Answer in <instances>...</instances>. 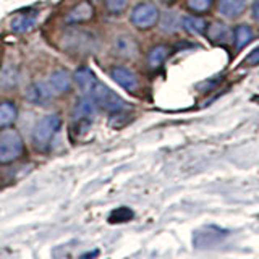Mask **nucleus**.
<instances>
[{"label":"nucleus","instance_id":"f257e3e1","mask_svg":"<svg viewBox=\"0 0 259 259\" xmlns=\"http://www.w3.org/2000/svg\"><path fill=\"white\" fill-rule=\"evenodd\" d=\"M24 144L21 135L16 130H4L0 132V164H10L21 157Z\"/></svg>","mask_w":259,"mask_h":259},{"label":"nucleus","instance_id":"f03ea898","mask_svg":"<svg viewBox=\"0 0 259 259\" xmlns=\"http://www.w3.org/2000/svg\"><path fill=\"white\" fill-rule=\"evenodd\" d=\"M60 125L62 120L60 115H57V113H52V115H47L42 120H39L34 132H32V143H34V146L39 151H44L49 148L52 138L59 132Z\"/></svg>","mask_w":259,"mask_h":259},{"label":"nucleus","instance_id":"7ed1b4c3","mask_svg":"<svg viewBox=\"0 0 259 259\" xmlns=\"http://www.w3.org/2000/svg\"><path fill=\"white\" fill-rule=\"evenodd\" d=\"M94 99V102L99 105V107L109 110V112H121L125 109V101L121 99L118 94H115L110 88L97 81L96 86L93 88L91 94H89Z\"/></svg>","mask_w":259,"mask_h":259},{"label":"nucleus","instance_id":"20e7f679","mask_svg":"<svg viewBox=\"0 0 259 259\" xmlns=\"http://www.w3.org/2000/svg\"><path fill=\"white\" fill-rule=\"evenodd\" d=\"M132 21L136 28L140 29H148L152 28L154 24L159 21V10L156 5L152 4H140L133 8L132 13Z\"/></svg>","mask_w":259,"mask_h":259},{"label":"nucleus","instance_id":"39448f33","mask_svg":"<svg viewBox=\"0 0 259 259\" xmlns=\"http://www.w3.org/2000/svg\"><path fill=\"white\" fill-rule=\"evenodd\" d=\"M26 97L29 99V102L36 104V105H46L52 101L54 97V89L51 86V83H42V81H37V83H32L28 88Z\"/></svg>","mask_w":259,"mask_h":259},{"label":"nucleus","instance_id":"423d86ee","mask_svg":"<svg viewBox=\"0 0 259 259\" xmlns=\"http://www.w3.org/2000/svg\"><path fill=\"white\" fill-rule=\"evenodd\" d=\"M94 113H96V102L91 96H86L75 104L73 118L79 121V123H84V121H89L94 117Z\"/></svg>","mask_w":259,"mask_h":259},{"label":"nucleus","instance_id":"0eeeda50","mask_svg":"<svg viewBox=\"0 0 259 259\" xmlns=\"http://www.w3.org/2000/svg\"><path fill=\"white\" fill-rule=\"evenodd\" d=\"M65 42H67V49H71V51H88L91 47L93 37L84 31H71L65 36Z\"/></svg>","mask_w":259,"mask_h":259},{"label":"nucleus","instance_id":"6e6552de","mask_svg":"<svg viewBox=\"0 0 259 259\" xmlns=\"http://www.w3.org/2000/svg\"><path fill=\"white\" fill-rule=\"evenodd\" d=\"M115 52L123 57V59H135V57L140 54V47H138L136 40L130 36H118L115 39V44H113Z\"/></svg>","mask_w":259,"mask_h":259},{"label":"nucleus","instance_id":"1a4fd4ad","mask_svg":"<svg viewBox=\"0 0 259 259\" xmlns=\"http://www.w3.org/2000/svg\"><path fill=\"white\" fill-rule=\"evenodd\" d=\"M110 76L113 78V81L115 83H118L121 88L128 89V91H135V89L138 88V78L133 71H130L123 67H115L112 68L110 71Z\"/></svg>","mask_w":259,"mask_h":259},{"label":"nucleus","instance_id":"9d476101","mask_svg":"<svg viewBox=\"0 0 259 259\" xmlns=\"http://www.w3.org/2000/svg\"><path fill=\"white\" fill-rule=\"evenodd\" d=\"M93 5L89 2H81L76 7H73L70 13L67 15V21L68 23H83L93 18Z\"/></svg>","mask_w":259,"mask_h":259},{"label":"nucleus","instance_id":"9b49d317","mask_svg":"<svg viewBox=\"0 0 259 259\" xmlns=\"http://www.w3.org/2000/svg\"><path fill=\"white\" fill-rule=\"evenodd\" d=\"M75 81H76V84L79 86V89L83 91L84 94H91L93 91V88L96 86L97 83V79L94 76V73L89 70V68H79L76 73H75Z\"/></svg>","mask_w":259,"mask_h":259},{"label":"nucleus","instance_id":"f8f14e48","mask_svg":"<svg viewBox=\"0 0 259 259\" xmlns=\"http://www.w3.org/2000/svg\"><path fill=\"white\" fill-rule=\"evenodd\" d=\"M51 86L54 89V93L57 94H63L67 93L70 86H71V76L68 71L65 70H57L52 73L51 76Z\"/></svg>","mask_w":259,"mask_h":259},{"label":"nucleus","instance_id":"ddd939ff","mask_svg":"<svg viewBox=\"0 0 259 259\" xmlns=\"http://www.w3.org/2000/svg\"><path fill=\"white\" fill-rule=\"evenodd\" d=\"M246 7V0H219V8L221 13L227 18H235L238 16Z\"/></svg>","mask_w":259,"mask_h":259},{"label":"nucleus","instance_id":"4468645a","mask_svg":"<svg viewBox=\"0 0 259 259\" xmlns=\"http://www.w3.org/2000/svg\"><path fill=\"white\" fill-rule=\"evenodd\" d=\"M170 55V49L167 46H156L149 52V67L151 68H159L162 63L167 60V57Z\"/></svg>","mask_w":259,"mask_h":259},{"label":"nucleus","instance_id":"2eb2a0df","mask_svg":"<svg viewBox=\"0 0 259 259\" xmlns=\"http://www.w3.org/2000/svg\"><path fill=\"white\" fill-rule=\"evenodd\" d=\"M182 26L191 34H201L206 29V21L202 18H198V16H186V18L182 20Z\"/></svg>","mask_w":259,"mask_h":259},{"label":"nucleus","instance_id":"dca6fc26","mask_svg":"<svg viewBox=\"0 0 259 259\" xmlns=\"http://www.w3.org/2000/svg\"><path fill=\"white\" fill-rule=\"evenodd\" d=\"M251 39H253V31H251L249 26H246V24H240V26L235 29V46H237V49H243L246 47Z\"/></svg>","mask_w":259,"mask_h":259},{"label":"nucleus","instance_id":"f3484780","mask_svg":"<svg viewBox=\"0 0 259 259\" xmlns=\"http://www.w3.org/2000/svg\"><path fill=\"white\" fill-rule=\"evenodd\" d=\"M16 118V109L12 102H2L0 104V126L12 125Z\"/></svg>","mask_w":259,"mask_h":259},{"label":"nucleus","instance_id":"a211bd4d","mask_svg":"<svg viewBox=\"0 0 259 259\" xmlns=\"http://www.w3.org/2000/svg\"><path fill=\"white\" fill-rule=\"evenodd\" d=\"M135 217V212L130 207H117L113 209L109 215V222L118 224V222H128Z\"/></svg>","mask_w":259,"mask_h":259},{"label":"nucleus","instance_id":"6ab92c4d","mask_svg":"<svg viewBox=\"0 0 259 259\" xmlns=\"http://www.w3.org/2000/svg\"><path fill=\"white\" fill-rule=\"evenodd\" d=\"M34 23H36L34 16L20 15L18 18L13 20L12 28H13V31H16V32H24V31H28V29H31L32 26H34Z\"/></svg>","mask_w":259,"mask_h":259},{"label":"nucleus","instance_id":"aec40b11","mask_svg":"<svg viewBox=\"0 0 259 259\" xmlns=\"http://www.w3.org/2000/svg\"><path fill=\"white\" fill-rule=\"evenodd\" d=\"M207 36L212 40H215V42H224V40H227V37H229V29L221 23H214L212 26L209 28Z\"/></svg>","mask_w":259,"mask_h":259},{"label":"nucleus","instance_id":"412c9836","mask_svg":"<svg viewBox=\"0 0 259 259\" xmlns=\"http://www.w3.org/2000/svg\"><path fill=\"white\" fill-rule=\"evenodd\" d=\"M105 5H107L109 12L112 13H121L128 5V0H105Z\"/></svg>","mask_w":259,"mask_h":259},{"label":"nucleus","instance_id":"4be33fe9","mask_svg":"<svg viewBox=\"0 0 259 259\" xmlns=\"http://www.w3.org/2000/svg\"><path fill=\"white\" fill-rule=\"evenodd\" d=\"M212 5V0H188V7L194 12H206Z\"/></svg>","mask_w":259,"mask_h":259},{"label":"nucleus","instance_id":"5701e85b","mask_svg":"<svg viewBox=\"0 0 259 259\" xmlns=\"http://www.w3.org/2000/svg\"><path fill=\"white\" fill-rule=\"evenodd\" d=\"M243 65H259V47H256L249 55H246V59L243 60Z\"/></svg>","mask_w":259,"mask_h":259},{"label":"nucleus","instance_id":"b1692460","mask_svg":"<svg viewBox=\"0 0 259 259\" xmlns=\"http://www.w3.org/2000/svg\"><path fill=\"white\" fill-rule=\"evenodd\" d=\"M253 18L256 21H259V0H256V2L253 4Z\"/></svg>","mask_w":259,"mask_h":259}]
</instances>
